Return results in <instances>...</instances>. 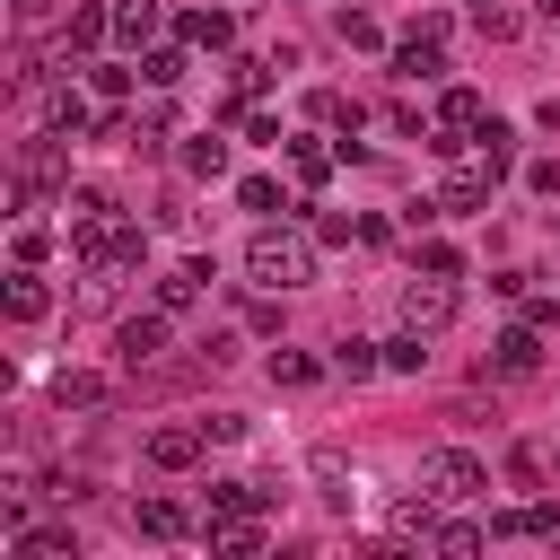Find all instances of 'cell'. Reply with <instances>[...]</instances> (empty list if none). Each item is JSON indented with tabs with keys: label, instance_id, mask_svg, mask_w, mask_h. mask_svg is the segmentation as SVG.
Segmentation results:
<instances>
[{
	"label": "cell",
	"instance_id": "20",
	"mask_svg": "<svg viewBox=\"0 0 560 560\" xmlns=\"http://www.w3.org/2000/svg\"><path fill=\"white\" fill-rule=\"evenodd\" d=\"M44 122L79 140V131H88V96H79V88H52V96H44Z\"/></svg>",
	"mask_w": 560,
	"mask_h": 560
},
{
	"label": "cell",
	"instance_id": "36",
	"mask_svg": "<svg viewBox=\"0 0 560 560\" xmlns=\"http://www.w3.org/2000/svg\"><path fill=\"white\" fill-rule=\"evenodd\" d=\"M534 18H542V26H560V0H534Z\"/></svg>",
	"mask_w": 560,
	"mask_h": 560
},
{
	"label": "cell",
	"instance_id": "5",
	"mask_svg": "<svg viewBox=\"0 0 560 560\" xmlns=\"http://www.w3.org/2000/svg\"><path fill=\"white\" fill-rule=\"evenodd\" d=\"M534 368H542V332H534V315H525V324H508V332L490 341L481 385H490V376H534Z\"/></svg>",
	"mask_w": 560,
	"mask_h": 560
},
{
	"label": "cell",
	"instance_id": "7",
	"mask_svg": "<svg viewBox=\"0 0 560 560\" xmlns=\"http://www.w3.org/2000/svg\"><path fill=\"white\" fill-rule=\"evenodd\" d=\"M490 184H499V175H490L481 158H472V166H446V175H438V210H490Z\"/></svg>",
	"mask_w": 560,
	"mask_h": 560
},
{
	"label": "cell",
	"instance_id": "9",
	"mask_svg": "<svg viewBox=\"0 0 560 560\" xmlns=\"http://www.w3.org/2000/svg\"><path fill=\"white\" fill-rule=\"evenodd\" d=\"M201 446H210V438H201V420H175V429H149V464H158V472H184V464H192Z\"/></svg>",
	"mask_w": 560,
	"mask_h": 560
},
{
	"label": "cell",
	"instance_id": "37",
	"mask_svg": "<svg viewBox=\"0 0 560 560\" xmlns=\"http://www.w3.org/2000/svg\"><path fill=\"white\" fill-rule=\"evenodd\" d=\"M551 472H560V446H551Z\"/></svg>",
	"mask_w": 560,
	"mask_h": 560
},
{
	"label": "cell",
	"instance_id": "1",
	"mask_svg": "<svg viewBox=\"0 0 560 560\" xmlns=\"http://www.w3.org/2000/svg\"><path fill=\"white\" fill-rule=\"evenodd\" d=\"M245 280H254L262 298H289V289H306V280H315V245H306V236H289V228H262V236L245 245Z\"/></svg>",
	"mask_w": 560,
	"mask_h": 560
},
{
	"label": "cell",
	"instance_id": "27",
	"mask_svg": "<svg viewBox=\"0 0 560 560\" xmlns=\"http://www.w3.org/2000/svg\"><path fill=\"white\" fill-rule=\"evenodd\" d=\"M289 166H298V184H324L332 175V149L324 140H289Z\"/></svg>",
	"mask_w": 560,
	"mask_h": 560
},
{
	"label": "cell",
	"instance_id": "14",
	"mask_svg": "<svg viewBox=\"0 0 560 560\" xmlns=\"http://www.w3.org/2000/svg\"><path fill=\"white\" fill-rule=\"evenodd\" d=\"M472 158H481V166H490V175H508V166H516V131H508V122H499V114H490V122H481V131H472Z\"/></svg>",
	"mask_w": 560,
	"mask_h": 560
},
{
	"label": "cell",
	"instance_id": "18",
	"mask_svg": "<svg viewBox=\"0 0 560 560\" xmlns=\"http://www.w3.org/2000/svg\"><path fill=\"white\" fill-rule=\"evenodd\" d=\"M315 376H324V359H306V350H271V385H280V394H306Z\"/></svg>",
	"mask_w": 560,
	"mask_h": 560
},
{
	"label": "cell",
	"instance_id": "24",
	"mask_svg": "<svg viewBox=\"0 0 560 560\" xmlns=\"http://www.w3.org/2000/svg\"><path fill=\"white\" fill-rule=\"evenodd\" d=\"M236 210H254V219H280L289 201H280V184H271V175H245V184H236Z\"/></svg>",
	"mask_w": 560,
	"mask_h": 560
},
{
	"label": "cell",
	"instance_id": "33",
	"mask_svg": "<svg viewBox=\"0 0 560 560\" xmlns=\"http://www.w3.org/2000/svg\"><path fill=\"white\" fill-rule=\"evenodd\" d=\"M332 26H341V44H385V35H376V18H368V9H341V18H332Z\"/></svg>",
	"mask_w": 560,
	"mask_h": 560
},
{
	"label": "cell",
	"instance_id": "23",
	"mask_svg": "<svg viewBox=\"0 0 560 560\" xmlns=\"http://www.w3.org/2000/svg\"><path fill=\"white\" fill-rule=\"evenodd\" d=\"M105 26H114V9H70V26H61V52H88Z\"/></svg>",
	"mask_w": 560,
	"mask_h": 560
},
{
	"label": "cell",
	"instance_id": "34",
	"mask_svg": "<svg viewBox=\"0 0 560 560\" xmlns=\"http://www.w3.org/2000/svg\"><path fill=\"white\" fill-rule=\"evenodd\" d=\"M420 271H438V280H455V271H464V254H455V245H438V236H429V245H420Z\"/></svg>",
	"mask_w": 560,
	"mask_h": 560
},
{
	"label": "cell",
	"instance_id": "25",
	"mask_svg": "<svg viewBox=\"0 0 560 560\" xmlns=\"http://www.w3.org/2000/svg\"><path fill=\"white\" fill-rule=\"evenodd\" d=\"M332 368L359 385V376H376V368H385V341H341V350H332Z\"/></svg>",
	"mask_w": 560,
	"mask_h": 560
},
{
	"label": "cell",
	"instance_id": "15",
	"mask_svg": "<svg viewBox=\"0 0 560 560\" xmlns=\"http://www.w3.org/2000/svg\"><path fill=\"white\" fill-rule=\"evenodd\" d=\"M131 525H140L149 542H175V534H184L192 516H184V499H140V516H131Z\"/></svg>",
	"mask_w": 560,
	"mask_h": 560
},
{
	"label": "cell",
	"instance_id": "29",
	"mask_svg": "<svg viewBox=\"0 0 560 560\" xmlns=\"http://www.w3.org/2000/svg\"><path fill=\"white\" fill-rule=\"evenodd\" d=\"M140 79H149V88H184V52H166V44H158V52L140 61Z\"/></svg>",
	"mask_w": 560,
	"mask_h": 560
},
{
	"label": "cell",
	"instance_id": "26",
	"mask_svg": "<svg viewBox=\"0 0 560 560\" xmlns=\"http://www.w3.org/2000/svg\"><path fill=\"white\" fill-rule=\"evenodd\" d=\"M464 18H472L490 44H508V35H516V9H508V0H464Z\"/></svg>",
	"mask_w": 560,
	"mask_h": 560
},
{
	"label": "cell",
	"instance_id": "2",
	"mask_svg": "<svg viewBox=\"0 0 560 560\" xmlns=\"http://www.w3.org/2000/svg\"><path fill=\"white\" fill-rule=\"evenodd\" d=\"M420 490H438V499H481V490H490V464H481L472 446H429V455H420Z\"/></svg>",
	"mask_w": 560,
	"mask_h": 560
},
{
	"label": "cell",
	"instance_id": "4",
	"mask_svg": "<svg viewBox=\"0 0 560 560\" xmlns=\"http://www.w3.org/2000/svg\"><path fill=\"white\" fill-rule=\"evenodd\" d=\"M402 324H411V332H446V324H455V280L420 271V280L402 289Z\"/></svg>",
	"mask_w": 560,
	"mask_h": 560
},
{
	"label": "cell",
	"instance_id": "32",
	"mask_svg": "<svg viewBox=\"0 0 560 560\" xmlns=\"http://www.w3.org/2000/svg\"><path fill=\"white\" fill-rule=\"evenodd\" d=\"M88 88H96L105 105H122V96H131V70H114V61H96V70H88Z\"/></svg>",
	"mask_w": 560,
	"mask_h": 560
},
{
	"label": "cell",
	"instance_id": "12",
	"mask_svg": "<svg viewBox=\"0 0 560 560\" xmlns=\"http://www.w3.org/2000/svg\"><path fill=\"white\" fill-rule=\"evenodd\" d=\"M438 70H446V52H438V35H429V26L394 44V79H438Z\"/></svg>",
	"mask_w": 560,
	"mask_h": 560
},
{
	"label": "cell",
	"instance_id": "31",
	"mask_svg": "<svg viewBox=\"0 0 560 560\" xmlns=\"http://www.w3.org/2000/svg\"><path fill=\"white\" fill-rule=\"evenodd\" d=\"M429 542H438V551H455V560H464V551H481V542H490V534H481V525H464V516H455V525H438V534H429Z\"/></svg>",
	"mask_w": 560,
	"mask_h": 560
},
{
	"label": "cell",
	"instance_id": "11",
	"mask_svg": "<svg viewBox=\"0 0 560 560\" xmlns=\"http://www.w3.org/2000/svg\"><path fill=\"white\" fill-rule=\"evenodd\" d=\"M201 289H210V262H175V271H158V306H166V315L201 306Z\"/></svg>",
	"mask_w": 560,
	"mask_h": 560
},
{
	"label": "cell",
	"instance_id": "17",
	"mask_svg": "<svg viewBox=\"0 0 560 560\" xmlns=\"http://www.w3.org/2000/svg\"><path fill=\"white\" fill-rule=\"evenodd\" d=\"M44 306H52V289L35 280V262H18V280H9V315H18V324H35Z\"/></svg>",
	"mask_w": 560,
	"mask_h": 560
},
{
	"label": "cell",
	"instance_id": "10",
	"mask_svg": "<svg viewBox=\"0 0 560 560\" xmlns=\"http://www.w3.org/2000/svg\"><path fill=\"white\" fill-rule=\"evenodd\" d=\"M306 472H315V499H324V508H350V499H359V472L341 464V446H315Z\"/></svg>",
	"mask_w": 560,
	"mask_h": 560
},
{
	"label": "cell",
	"instance_id": "16",
	"mask_svg": "<svg viewBox=\"0 0 560 560\" xmlns=\"http://www.w3.org/2000/svg\"><path fill=\"white\" fill-rule=\"evenodd\" d=\"M158 26H166V9H158V0H114V35H122V44H149Z\"/></svg>",
	"mask_w": 560,
	"mask_h": 560
},
{
	"label": "cell",
	"instance_id": "19",
	"mask_svg": "<svg viewBox=\"0 0 560 560\" xmlns=\"http://www.w3.org/2000/svg\"><path fill=\"white\" fill-rule=\"evenodd\" d=\"M52 394H61V411H96V402H105V376H88V368H61V376H52Z\"/></svg>",
	"mask_w": 560,
	"mask_h": 560
},
{
	"label": "cell",
	"instance_id": "13",
	"mask_svg": "<svg viewBox=\"0 0 560 560\" xmlns=\"http://www.w3.org/2000/svg\"><path fill=\"white\" fill-rule=\"evenodd\" d=\"M184 44L228 52V44H236V18H228V9H184Z\"/></svg>",
	"mask_w": 560,
	"mask_h": 560
},
{
	"label": "cell",
	"instance_id": "30",
	"mask_svg": "<svg viewBox=\"0 0 560 560\" xmlns=\"http://www.w3.org/2000/svg\"><path fill=\"white\" fill-rule=\"evenodd\" d=\"M184 166H192V175H228V140H210V131H201V140L184 149Z\"/></svg>",
	"mask_w": 560,
	"mask_h": 560
},
{
	"label": "cell",
	"instance_id": "35",
	"mask_svg": "<svg viewBox=\"0 0 560 560\" xmlns=\"http://www.w3.org/2000/svg\"><path fill=\"white\" fill-rule=\"evenodd\" d=\"M201 438H219V446H236V438H245V411H201Z\"/></svg>",
	"mask_w": 560,
	"mask_h": 560
},
{
	"label": "cell",
	"instance_id": "6",
	"mask_svg": "<svg viewBox=\"0 0 560 560\" xmlns=\"http://www.w3.org/2000/svg\"><path fill=\"white\" fill-rule=\"evenodd\" d=\"M490 542H560V508H551V499L508 508V516H490Z\"/></svg>",
	"mask_w": 560,
	"mask_h": 560
},
{
	"label": "cell",
	"instance_id": "28",
	"mask_svg": "<svg viewBox=\"0 0 560 560\" xmlns=\"http://www.w3.org/2000/svg\"><path fill=\"white\" fill-rule=\"evenodd\" d=\"M385 368H394V376H420V368H429V350H420V332H411V324L385 341Z\"/></svg>",
	"mask_w": 560,
	"mask_h": 560
},
{
	"label": "cell",
	"instance_id": "21",
	"mask_svg": "<svg viewBox=\"0 0 560 560\" xmlns=\"http://www.w3.org/2000/svg\"><path fill=\"white\" fill-rule=\"evenodd\" d=\"M210 542H219L228 560H254V551H262V525H254V516H219V534H210Z\"/></svg>",
	"mask_w": 560,
	"mask_h": 560
},
{
	"label": "cell",
	"instance_id": "22",
	"mask_svg": "<svg viewBox=\"0 0 560 560\" xmlns=\"http://www.w3.org/2000/svg\"><path fill=\"white\" fill-rule=\"evenodd\" d=\"M18 560H79L70 525H44V534H18Z\"/></svg>",
	"mask_w": 560,
	"mask_h": 560
},
{
	"label": "cell",
	"instance_id": "8",
	"mask_svg": "<svg viewBox=\"0 0 560 560\" xmlns=\"http://www.w3.org/2000/svg\"><path fill=\"white\" fill-rule=\"evenodd\" d=\"M114 350H122V368H158V350H166V306H158V315H131V324L114 332Z\"/></svg>",
	"mask_w": 560,
	"mask_h": 560
},
{
	"label": "cell",
	"instance_id": "3",
	"mask_svg": "<svg viewBox=\"0 0 560 560\" xmlns=\"http://www.w3.org/2000/svg\"><path fill=\"white\" fill-rule=\"evenodd\" d=\"M481 122H490V105H481L472 88H446V96H438V131H429V149H438V158H464V140H472Z\"/></svg>",
	"mask_w": 560,
	"mask_h": 560
}]
</instances>
